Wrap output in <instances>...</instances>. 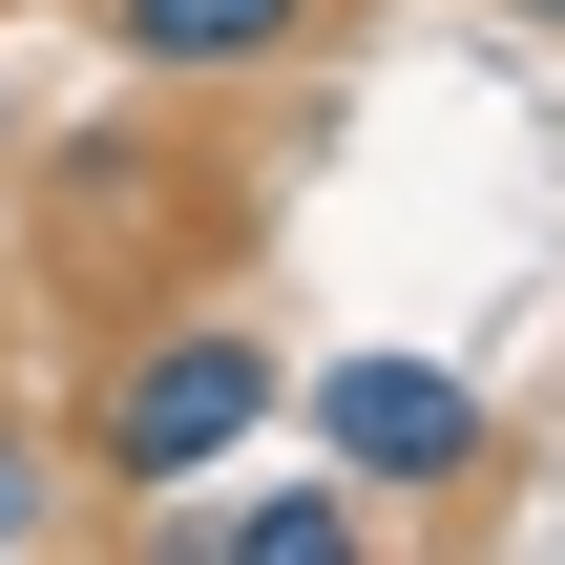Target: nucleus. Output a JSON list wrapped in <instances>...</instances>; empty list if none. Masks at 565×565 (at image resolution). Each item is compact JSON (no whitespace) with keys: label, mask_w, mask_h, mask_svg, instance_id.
I'll return each instance as SVG.
<instances>
[{"label":"nucleus","mask_w":565,"mask_h":565,"mask_svg":"<svg viewBox=\"0 0 565 565\" xmlns=\"http://www.w3.org/2000/svg\"><path fill=\"white\" fill-rule=\"evenodd\" d=\"M0 147H21V105H0Z\"/></svg>","instance_id":"nucleus-7"},{"label":"nucleus","mask_w":565,"mask_h":565,"mask_svg":"<svg viewBox=\"0 0 565 565\" xmlns=\"http://www.w3.org/2000/svg\"><path fill=\"white\" fill-rule=\"evenodd\" d=\"M335 0H105V42L147 63V84H252V63H294Z\"/></svg>","instance_id":"nucleus-3"},{"label":"nucleus","mask_w":565,"mask_h":565,"mask_svg":"<svg viewBox=\"0 0 565 565\" xmlns=\"http://www.w3.org/2000/svg\"><path fill=\"white\" fill-rule=\"evenodd\" d=\"M168 545H210V565H356L377 503H356V482H273V503H189Z\"/></svg>","instance_id":"nucleus-4"},{"label":"nucleus","mask_w":565,"mask_h":565,"mask_svg":"<svg viewBox=\"0 0 565 565\" xmlns=\"http://www.w3.org/2000/svg\"><path fill=\"white\" fill-rule=\"evenodd\" d=\"M294 398V356L252 335V315H147L126 356H105V398H84V482H147V503H189V482H231L252 461V419Z\"/></svg>","instance_id":"nucleus-1"},{"label":"nucleus","mask_w":565,"mask_h":565,"mask_svg":"<svg viewBox=\"0 0 565 565\" xmlns=\"http://www.w3.org/2000/svg\"><path fill=\"white\" fill-rule=\"evenodd\" d=\"M42 524H63V482H42V440L0 419V545H42Z\"/></svg>","instance_id":"nucleus-5"},{"label":"nucleus","mask_w":565,"mask_h":565,"mask_svg":"<svg viewBox=\"0 0 565 565\" xmlns=\"http://www.w3.org/2000/svg\"><path fill=\"white\" fill-rule=\"evenodd\" d=\"M503 21H545V42H565V0H503Z\"/></svg>","instance_id":"nucleus-6"},{"label":"nucleus","mask_w":565,"mask_h":565,"mask_svg":"<svg viewBox=\"0 0 565 565\" xmlns=\"http://www.w3.org/2000/svg\"><path fill=\"white\" fill-rule=\"evenodd\" d=\"M315 440H335V482H356V503H440V482H482V461H503V419H482L440 356H335V377H315Z\"/></svg>","instance_id":"nucleus-2"}]
</instances>
